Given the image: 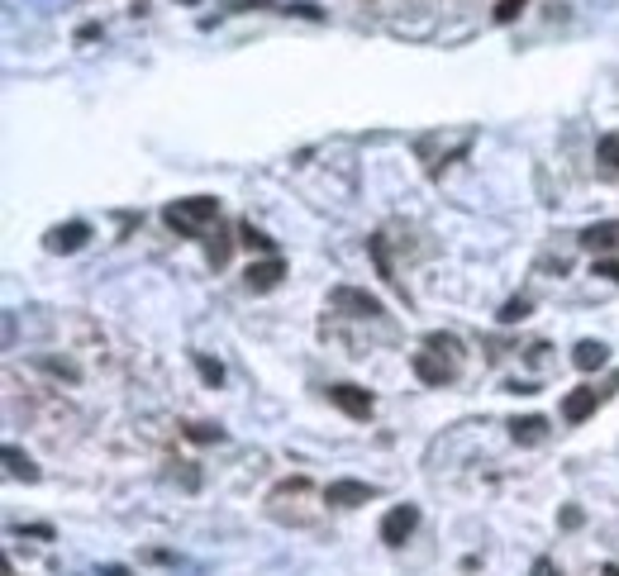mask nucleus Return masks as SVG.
Segmentation results:
<instances>
[{
  "mask_svg": "<svg viewBox=\"0 0 619 576\" xmlns=\"http://www.w3.org/2000/svg\"><path fill=\"white\" fill-rule=\"evenodd\" d=\"M167 229H177L181 239H200L205 233V224H214L220 219V200L214 196H191V200H172V206L162 210Z\"/></svg>",
  "mask_w": 619,
  "mask_h": 576,
  "instance_id": "nucleus-1",
  "label": "nucleus"
},
{
  "mask_svg": "<svg viewBox=\"0 0 619 576\" xmlns=\"http://www.w3.org/2000/svg\"><path fill=\"white\" fill-rule=\"evenodd\" d=\"M420 529V505H396V510L381 519V544H391V548H400L405 538Z\"/></svg>",
  "mask_w": 619,
  "mask_h": 576,
  "instance_id": "nucleus-2",
  "label": "nucleus"
},
{
  "mask_svg": "<svg viewBox=\"0 0 619 576\" xmlns=\"http://www.w3.org/2000/svg\"><path fill=\"white\" fill-rule=\"evenodd\" d=\"M281 277H287V262H281L277 252H272V258H262V262H248V272H243V281H248V291H253V296L281 286Z\"/></svg>",
  "mask_w": 619,
  "mask_h": 576,
  "instance_id": "nucleus-3",
  "label": "nucleus"
},
{
  "mask_svg": "<svg viewBox=\"0 0 619 576\" xmlns=\"http://www.w3.org/2000/svg\"><path fill=\"white\" fill-rule=\"evenodd\" d=\"M329 400L339 405V410H343L348 419H367V415H372V396H367L362 386H348V381H339V386H329Z\"/></svg>",
  "mask_w": 619,
  "mask_h": 576,
  "instance_id": "nucleus-4",
  "label": "nucleus"
},
{
  "mask_svg": "<svg viewBox=\"0 0 619 576\" xmlns=\"http://www.w3.org/2000/svg\"><path fill=\"white\" fill-rule=\"evenodd\" d=\"M324 500H329V505H339V510H353V505L377 500V486H367V481H329Z\"/></svg>",
  "mask_w": 619,
  "mask_h": 576,
  "instance_id": "nucleus-5",
  "label": "nucleus"
},
{
  "mask_svg": "<svg viewBox=\"0 0 619 576\" xmlns=\"http://www.w3.org/2000/svg\"><path fill=\"white\" fill-rule=\"evenodd\" d=\"M333 305H339V310H353L362 319H381V315H387V305H381L377 296L353 291V286H339V291H333Z\"/></svg>",
  "mask_w": 619,
  "mask_h": 576,
  "instance_id": "nucleus-6",
  "label": "nucleus"
},
{
  "mask_svg": "<svg viewBox=\"0 0 619 576\" xmlns=\"http://www.w3.org/2000/svg\"><path fill=\"white\" fill-rule=\"evenodd\" d=\"M596 405H600V391H596V386H577V391L562 400V419H567V425H581V419L596 415Z\"/></svg>",
  "mask_w": 619,
  "mask_h": 576,
  "instance_id": "nucleus-7",
  "label": "nucleus"
},
{
  "mask_svg": "<svg viewBox=\"0 0 619 576\" xmlns=\"http://www.w3.org/2000/svg\"><path fill=\"white\" fill-rule=\"evenodd\" d=\"M414 377L424 386H448L458 377V362H439V358H429V352H414Z\"/></svg>",
  "mask_w": 619,
  "mask_h": 576,
  "instance_id": "nucleus-8",
  "label": "nucleus"
},
{
  "mask_svg": "<svg viewBox=\"0 0 619 576\" xmlns=\"http://www.w3.org/2000/svg\"><path fill=\"white\" fill-rule=\"evenodd\" d=\"M91 239V224H81V219H72V224H62L48 233V252H77V248H86Z\"/></svg>",
  "mask_w": 619,
  "mask_h": 576,
  "instance_id": "nucleus-9",
  "label": "nucleus"
},
{
  "mask_svg": "<svg viewBox=\"0 0 619 576\" xmlns=\"http://www.w3.org/2000/svg\"><path fill=\"white\" fill-rule=\"evenodd\" d=\"M581 248H591V252L619 248V219H600V224H587V229H581Z\"/></svg>",
  "mask_w": 619,
  "mask_h": 576,
  "instance_id": "nucleus-10",
  "label": "nucleus"
},
{
  "mask_svg": "<svg viewBox=\"0 0 619 576\" xmlns=\"http://www.w3.org/2000/svg\"><path fill=\"white\" fill-rule=\"evenodd\" d=\"M605 358H610V348H605V343H596V338H581V343L572 348V362H577L581 371H596V367H605Z\"/></svg>",
  "mask_w": 619,
  "mask_h": 576,
  "instance_id": "nucleus-11",
  "label": "nucleus"
},
{
  "mask_svg": "<svg viewBox=\"0 0 619 576\" xmlns=\"http://www.w3.org/2000/svg\"><path fill=\"white\" fill-rule=\"evenodd\" d=\"M510 434H514V443H539V438L548 434V419L524 415V419H514V425H510Z\"/></svg>",
  "mask_w": 619,
  "mask_h": 576,
  "instance_id": "nucleus-12",
  "label": "nucleus"
},
{
  "mask_svg": "<svg viewBox=\"0 0 619 576\" xmlns=\"http://www.w3.org/2000/svg\"><path fill=\"white\" fill-rule=\"evenodd\" d=\"M5 467H10V477H20V481H39V467H33V457L20 453V448H5Z\"/></svg>",
  "mask_w": 619,
  "mask_h": 576,
  "instance_id": "nucleus-13",
  "label": "nucleus"
},
{
  "mask_svg": "<svg viewBox=\"0 0 619 576\" xmlns=\"http://www.w3.org/2000/svg\"><path fill=\"white\" fill-rule=\"evenodd\" d=\"M596 158L605 162V172H610V177H619V133H605V139L596 143Z\"/></svg>",
  "mask_w": 619,
  "mask_h": 576,
  "instance_id": "nucleus-14",
  "label": "nucleus"
},
{
  "mask_svg": "<svg viewBox=\"0 0 619 576\" xmlns=\"http://www.w3.org/2000/svg\"><path fill=\"white\" fill-rule=\"evenodd\" d=\"M239 239H243V248H258V252L272 258V239H267L262 229H253V219H243V224H239Z\"/></svg>",
  "mask_w": 619,
  "mask_h": 576,
  "instance_id": "nucleus-15",
  "label": "nucleus"
},
{
  "mask_svg": "<svg viewBox=\"0 0 619 576\" xmlns=\"http://www.w3.org/2000/svg\"><path fill=\"white\" fill-rule=\"evenodd\" d=\"M520 319H529V300H505L500 305V325H520Z\"/></svg>",
  "mask_w": 619,
  "mask_h": 576,
  "instance_id": "nucleus-16",
  "label": "nucleus"
},
{
  "mask_svg": "<svg viewBox=\"0 0 619 576\" xmlns=\"http://www.w3.org/2000/svg\"><path fill=\"white\" fill-rule=\"evenodd\" d=\"M196 371H200V381H205V386H220L224 381V367L210 362V358H196Z\"/></svg>",
  "mask_w": 619,
  "mask_h": 576,
  "instance_id": "nucleus-17",
  "label": "nucleus"
},
{
  "mask_svg": "<svg viewBox=\"0 0 619 576\" xmlns=\"http://www.w3.org/2000/svg\"><path fill=\"white\" fill-rule=\"evenodd\" d=\"M187 438H191V443H220L224 429H214V425H191V429H187Z\"/></svg>",
  "mask_w": 619,
  "mask_h": 576,
  "instance_id": "nucleus-18",
  "label": "nucleus"
},
{
  "mask_svg": "<svg viewBox=\"0 0 619 576\" xmlns=\"http://www.w3.org/2000/svg\"><path fill=\"white\" fill-rule=\"evenodd\" d=\"M520 10H524V0H500V10H496V20H500V24H510V20H514V14H520Z\"/></svg>",
  "mask_w": 619,
  "mask_h": 576,
  "instance_id": "nucleus-19",
  "label": "nucleus"
},
{
  "mask_svg": "<svg viewBox=\"0 0 619 576\" xmlns=\"http://www.w3.org/2000/svg\"><path fill=\"white\" fill-rule=\"evenodd\" d=\"M596 277H610V281L619 286V258H600V262H596Z\"/></svg>",
  "mask_w": 619,
  "mask_h": 576,
  "instance_id": "nucleus-20",
  "label": "nucleus"
},
{
  "mask_svg": "<svg viewBox=\"0 0 619 576\" xmlns=\"http://www.w3.org/2000/svg\"><path fill=\"white\" fill-rule=\"evenodd\" d=\"M529 576H558V571H553V562H548V557H539V562H533V571H529Z\"/></svg>",
  "mask_w": 619,
  "mask_h": 576,
  "instance_id": "nucleus-21",
  "label": "nucleus"
},
{
  "mask_svg": "<svg viewBox=\"0 0 619 576\" xmlns=\"http://www.w3.org/2000/svg\"><path fill=\"white\" fill-rule=\"evenodd\" d=\"M181 5H196V0H181Z\"/></svg>",
  "mask_w": 619,
  "mask_h": 576,
  "instance_id": "nucleus-22",
  "label": "nucleus"
},
{
  "mask_svg": "<svg viewBox=\"0 0 619 576\" xmlns=\"http://www.w3.org/2000/svg\"><path fill=\"white\" fill-rule=\"evenodd\" d=\"M5 576H14V571H5Z\"/></svg>",
  "mask_w": 619,
  "mask_h": 576,
  "instance_id": "nucleus-23",
  "label": "nucleus"
}]
</instances>
